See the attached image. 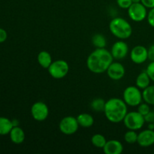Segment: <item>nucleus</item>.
Instances as JSON below:
<instances>
[{
    "label": "nucleus",
    "instance_id": "obj_1",
    "mask_svg": "<svg viewBox=\"0 0 154 154\" xmlns=\"http://www.w3.org/2000/svg\"><path fill=\"white\" fill-rule=\"evenodd\" d=\"M114 58L105 48H96L87 59V69L95 74H102L107 72Z\"/></svg>",
    "mask_w": 154,
    "mask_h": 154
},
{
    "label": "nucleus",
    "instance_id": "obj_2",
    "mask_svg": "<svg viewBox=\"0 0 154 154\" xmlns=\"http://www.w3.org/2000/svg\"><path fill=\"white\" fill-rule=\"evenodd\" d=\"M127 106L123 99L111 98L105 103L104 114L108 121L113 123H119L123 121L128 113Z\"/></svg>",
    "mask_w": 154,
    "mask_h": 154
},
{
    "label": "nucleus",
    "instance_id": "obj_3",
    "mask_svg": "<svg viewBox=\"0 0 154 154\" xmlns=\"http://www.w3.org/2000/svg\"><path fill=\"white\" fill-rule=\"evenodd\" d=\"M109 29L111 34L120 40L127 39L132 35V25L126 19L120 17H116L111 20Z\"/></svg>",
    "mask_w": 154,
    "mask_h": 154
},
{
    "label": "nucleus",
    "instance_id": "obj_4",
    "mask_svg": "<svg viewBox=\"0 0 154 154\" xmlns=\"http://www.w3.org/2000/svg\"><path fill=\"white\" fill-rule=\"evenodd\" d=\"M123 99L128 106L138 107L143 101L142 92L136 86H129L123 91Z\"/></svg>",
    "mask_w": 154,
    "mask_h": 154
},
{
    "label": "nucleus",
    "instance_id": "obj_5",
    "mask_svg": "<svg viewBox=\"0 0 154 154\" xmlns=\"http://www.w3.org/2000/svg\"><path fill=\"white\" fill-rule=\"evenodd\" d=\"M123 122L128 129L135 131L141 129L145 123L144 117L138 111L128 112Z\"/></svg>",
    "mask_w": 154,
    "mask_h": 154
},
{
    "label": "nucleus",
    "instance_id": "obj_6",
    "mask_svg": "<svg viewBox=\"0 0 154 154\" xmlns=\"http://www.w3.org/2000/svg\"><path fill=\"white\" fill-rule=\"evenodd\" d=\"M48 71L50 75L54 79H62L69 73V66L66 60H57L52 62Z\"/></svg>",
    "mask_w": 154,
    "mask_h": 154
},
{
    "label": "nucleus",
    "instance_id": "obj_7",
    "mask_svg": "<svg viewBox=\"0 0 154 154\" xmlns=\"http://www.w3.org/2000/svg\"><path fill=\"white\" fill-rule=\"evenodd\" d=\"M79 126L76 117L73 116H67L60 120L59 129L64 135H71L78 132Z\"/></svg>",
    "mask_w": 154,
    "mask_h": 154
},
{
    "label": "nucleus",
    "instance_id": "obj_8",
    "mask_svg": "<svg viewBox=\"0 0 154 154\" xmlns=\"http://www.w3.org/2000/svg\"><path fill=\"white\" fill-rule=\"evenodd\" d=\"M128 15L132 20L135 22H141L147 18V8L141 2L132 3L127 9Z\"/></svg>",
    "mask_w": 154,
    "mask_h": 154
},
{
    "label": "nucleus",
    "instance_id": "obj_9",
    "mask_svg": "<svg viewBox=\"0 0 154 154\" xmlns=\"http://www.w3.org/2000/svg\"><path fill=\"white\" fill-rule=\"evenodd\" d=\"M31 115L36 121H45L49 115L48 106L47 104L41 101L35 102L31 107Z\"/></svg>",
    "mask_w": 154,
    "mask_h": 154
},
{
    "label": "nucleus",
    "instance_id": "obj_10",
    "mask_svg": "<svg viewBox=\"0 0 154 154\" xmlns=\"http://www.w3.org/2000/svg\"><path fill=\"white\" fill-rule=\"evenodd\" d=\"M129 46L124 41H117L112 45L111 54L114 60H121L126 58L129 53Z\"/></svg>",
    "mask_w": 154,
    "mask_h": 154
},
{
    "label": "nucleus",
    "instance_id": "obj_11",
    "mask_svg": "<svg viewBox=\"0 0 154 154\" xmlns=\"http://www.w3.org/2000/svg\"><path fill=\"white\" fill-rule=\"evenodd\" d=\"M130 59L135 64H142L148 60L147 48L142 45H136L130 52Z\"/></svg>",
    "mask_w": 154,
    "mask_h": 154
},
{
    "label": "nucleus",
    "instance_id": "obj_12",
    "mask_svg": "<svg viewBox=\"0 0 154 154\" xmlns=\"http://www.w3.org/2000/svg\"><path fill=\"white\" fill-rule=\"evenodd\" d=\"M108 76L113 81H120L126 74L125 67L119 62H113L107 70Z\"/></svg>",
    "mask_w": 154,
    "mask_h": 154
},
{
    "label": "nucleus",
    "instance_id": "obj_13",
    "mask_svg": "<svg viewBox=\"0 0 154 154\" xmlns=\"http://www.w3.org/2000/svg\"><path fill=\"white\" fill-rule=\"evenodd\" d=\"M138 145L142 147H148L154 144V130L144 129L140 132L138 135Z\"/></svg>",
    "mask_w": 154,
    "mask_h": 154
},
{
    "label": "nucleus",
    "instance_id": "obj_14",
    "mask_svg": "<svg viewBox=\"0 0 154 154\" xmlns=\"http://www.w3.org/2000/svg\"><path fill=\"white\" fill-rule=\"evenodd\" d=\"M103 151L105 154H121L123 151V145L118 140H109L103 147Z\"/></svg>",
    "mask_w": 154,
    "mask_h": 154
},
{
    "label": "nucleus",
    "instance_id": "obj_15",
    "mask_svg": "<svg viewBox=\"0 0 154 154\" xmlns=\"http://www.w3.org/2000/svg\"><path fill=\"white\" fill-rule=\"evenodd\" d=\"M9 135L11 141L15 144H22L25 140V132L20 126H14L12 128Z\"/></svg>",
    "mask_w": 154,
    "mask_h": 154
},
{
    "label": "nucleus",
    "instance_id": "obj_16",
    "mask_svg": "<svg viewBox=\"0 0 154 154\" xmlns=\"http://www.w3.org/2000/svg\"><path fill=\"white\" fill-rule=\"evenodd\" d=\"M38 63L39 66H42L43 69H48L51 64L52 63V57H51V54L46 51H42L38 53L37 57Z\"/></svg>",
    "mask_w": 154,
    "mask_h": 154
},
{
    "label": "nucleus",
    "instance_id": "obj_17",
    "mask_svg": "<svg viewBox=\"0 0 154 154\" xmlns=\"http://www.w3.org/2000/svg\"><path fill=\"white\" fill-rule=\"evenodd\" d=\"M80 126L84 128H90L94 124V118L88 113H81L76 117Z\"/></svg>",
    "mask_w": 154,
    "mask_h": 154
},
{
    "label": "nucleus",
    "instance_id": "obj_18",
    "mask_svg": "<svg viewBox=\"0 0 154 154\" xmlns=\"http://www.w3.org/2000/svg\"><path fill=\"white\" fill-rule=\"evenodd\" d=\"M150 81L151 80H150V77L147 75V72L144 71V72H141L137 76L136 80H135V86L141 90H144L150 85Z\"/></svg>",
    "mask_w": 154,
    "mask_h": 154
},
{
    "label": "nucleus",
    "instance_id": "obj_19",
    "mask_svg": "<svg viewBox=\"0 0 154 154\" xmlns=\"http://www.w3.org/2000/svg\"><path fill=\"white\" fill-rule=\"evenodd\" d=\"M11 120L5 117H0V135H5L10 133L13 128Z\"/></svg>",
    "mask_w": 154,
    "mask_h": 154
},
{
    "label": "nucleus",
    "instance_id": "obj_20",
    "mask_svg": "<svg viewBox=\"0 0 154 154\" xmlns=\"http://www.w3.org/2000/svg\"><path fill=\"white\" fill-rule=\"evenodd\" d=\"M143 100L150 105H154V85H150L143 90Z\"/></svg>",
    "mask_w": 154,
    "mask_h": 154
},
{
    "label": "nucleus",
    "instance_id": "obj_21",
    "mask_svg": "<svg viewBox=\"0 0 154 154\" xmlns=\"http://www.w3.org/2000/svg\"><path fill=\"white\" fill-rule=\"evenodd\" d=\"M92 44L96 48H105L107 45V41L103 35L101 33H97L92 37Z\"/></svg>",
    "mask_w": 154,
    "mask_h": 154
},
{
    "label": "nucleus",
    "instance_id": "obj_22",
    "mask_svg": "<svg viewBox=\"0 0 154 154\" xmlns=\"http://www.w3.org/2000/svg\"><path fill=\"white\" fill-rule=\"evenodd\" d=\"M91 142L94 147L98 148H102L105 147V144L107 142V140L105 137L102 134H95L92 136Z\"/></svg>",
    "mask_w": 154,
    "mask_h": 154
},
{
    "label": "nucleus",
    "instance_id": "obj_23",
    "mask_svg": "<svg viewBox=\"0 0 154 154\" xmlns=\"http://www.w3.org/2000/svg\"><path fill=\"white\" fill-rule=\"evenodd\" d=\"M105 102L103 99L102 98H96L92 101L91 104H90V107H91L92 110L96 112H104L105 107Z\"/></svg>",
    "mask_w": 154,
    "mask_h": 154
},
{
    "label": "nucleus",
    "instance_id": "obj_24",
    "mask_svg": "<svg viewBox=\"0 0 154 154\" xmlns=\"http://www.w3.org/2000/svg\"><path fill=\"white\" fill-rule=\"evenodd\" d=\"M138 133H137L136 131L129 129L124 135L125 141H126L127 144H129L137 143V141H138Z\"/></svg>",
    "mask_w": 154,
    "mask_h": 154
},
{
    "label": "nucleus",
    "instance_id": "obj_25",
    "mask_svg": "<svg viewBox=\"0 0 154 154\" xmlns=\"http://www.w3.org/2000/svg\"><path fill=\"white\" fill-rule=\"evenodd\" d=\"M138 112H139L141 115L144 116L146 115L147 114H148L149 112L150 111V105L147 103H146L145 102L144 103L141 102L139 105L138 106Z\"/></svg>",
    "mask_w": 154,
    "mask_h": 154
},
{
    "label": "nucleus",
    "instance_id": "obj_26",
    "mask_svg": "<svg viewBox=\"0 0 154 154\" xmlns=\"http://www.w3.org/2000/svg\"><path fill=\"white\" fill-rule=\"evenodd\" d=\"M117 4L120 8L128 9L132 4V0H117Z\"/></svg>",
    "mask_w": 154,
    "mask_h": 154
},
{
    "label": "nucleus",
    "instance_id": "obj_27",
    "mask_svg": "<svg viewBox=\"0 0 154 154\" xmlns=\"http://www.w3.org/2000/svg\"><path fill=\"white\" fill-rule=\"evenodd\" d=\"M145 71L147 72L149 77H150V80L154 82V61L150 62V63L147 66Z\"/></svg>",
    "mask_w": 154,
    "mask_h": 154
},
{
    "label": "nucleus",
    "instance_id": "obj_28",
    "mask_svg": "<svg viewBox=\"0 0 154 154\" xmlns=\"http://www.w3.org/2000/svg\"><path fill=\"white\" fill-rule=\"evenodd\" d=\"M147 20L148 23L150 24V26H151L152 27L154 28V8H150L149 12L147 13Z\"/></svg>",
    "mask_w": 154,
    "mask_h": 154
},
{
    "label": "nucleus",
    "instance_id": "obj_29",
    "mask_svg": "<svg viewBox=\"0 0 154 154\" xmlns=\"http://www.w3.org/2000/svg\"><path fill=\"white\" fill-rule=\"evenodd\" d=\"M144 120L145 123H154V111H150L148 114L144 116Z\"/></svg>",
    "mask_w": 154,
    "mask_h": 154
},
{
    "label": "nucleus",
    "instance_id": "obj_30",
    "mask_svg": "<svg viewBox=\"0 0 154 154\" xmlns=\"http://www.w3.org/2000/svg\"><path fill=\"white\" fill-rule=\"evenodd\" d=\"M141 2L147 8H154V0H141Z\"/></svg>",
    "mask_w": 154,
    "mask_h": 154
},
{
    "label": "nucleus",
    "instance_id": "obj_31",
    "mask_svg": "<svg viewBox=\"0 0 154 154\" xmlns=\"http://www.w3.org/2000/svg\"><path fill=\"white\" fill-rule=\"evenodd\" d=\"M148 51V60H150V62L154 61V44L151 45L150 48L147 49Z\"/></svg>",
    "mask_w": 154,
    "mask_h": 154
},
{
    "label": "nucleus",
    "instance_id": "obj_32",
    "mask_svg": "<svg viewBox=\"0 0 154 154\" xmlns=\"http://www.w3.org/2000/svg\"><path fill=\"white\" fill-rule=\"evenodd\" d=\"M8 38L7 32L2 28H0V43H3L6 41Z\"/></svg>",
    "mask_w": 154,
    "mask_h": 154
},
{
    "label": "nucleus",
    "instance_id": "obj_33",
    "mask_svg": "<svg viewBox=\"0 0 154 154\" xmlns=\"http://www.w3.org/2000/svg\"><path fill=\"white\" fill-rule=\"evenodd\" d=\"M11 122H12V124H13L14 127V126H19L20 122L18 120H17V119H14V120H11Z\"/></svg>",
    "mask_w": 154,
    "mask_h": 154
},
{
    "label": "nucleus",
    "instance_id": "obj_34",
    "mask_svg": "<svg viewBox=\"0 0 154 154\" xmlns=\"http://www.w3.org/2000/svg\"><path fill=\"white\" fill-rule=\"evenodd\" d=\"M147 129H152V130H154V123H148V128Z\"/></svg>",
    "mask_w": 154,
    "mask_h": 154
},
{
    "label": "nucleus",
    "instance_id": "obj_35",
    "mask_svg": "<svg viewBox=\"0 0 154 154\" xmlns=\"http://www.w3.org/2000/svg\"><path fill=\"white\" fill-rule=\"evenodd\" d=\"M132 3H138L141 2V0H132Z\"/></svg>",
    "mask_w": 154,
    "mask_h": 154
},
{
    "label": "nucleus",
    "instance_id": "obj_36",
    "mask_svg": "<svg viewBox=\"0 0 154 154\" xmlns=\"http://www.w3.org/2000/svg\"><path fill=\"white\" fill-rule=\"evenodd\" d=\"M153 111H154V105H153Z\"/></svg>",
    "mask_w": 154,
    "mask_h": 154
}]
</instances>
